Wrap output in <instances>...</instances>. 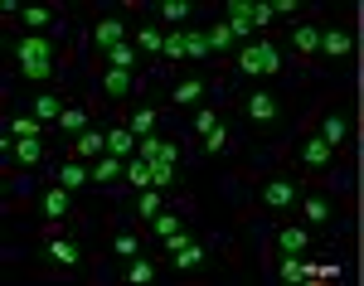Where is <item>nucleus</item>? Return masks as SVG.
Instances as JSON below:
<instances>
[{
    "label": "nucleus",
    "mask_w": 364,
    "mask_h": 286,
    "mask_svg": "<svg viewBox=\"0 0 364 286\" xmlns=\"http://www.w3.org/2000/svg\"><path fill=\"white\" fill-rule=\"evenodd\" d=\"M15 63H20V73H25L29 83H49L54 68H58L54 39H44V34H25V39L15 44Z\"/></svg>",
    "instance_id": "nucleus-1"
},
{
    "label": "nucleus",
    "mask_w": 364,
    "mask_h": 286,
    "mask_svg": "<svg viewBox=\"0 0 364 286\" xmlns=\"http://www.w3.org/2000/svg\"><path fill=\"white\" fill-rule=\"evenodd\" d=\"M238 73L243 78H272V73H282V54L272 44H248L238 54Z\"/></svg>",
    "instance_id": "nucleus-2"
},
{
    "label": "nucleus",
    "mask_w": 364,
    "mask_h": 286,
    "mask_svg": "<svg viewBox=\"0 0 364 286\" xmlns=\"http://www.w3.org/2000/svg\"><path fill=\"white\" fill-rule=\"evenodd\" d=\"M301 199V185H296V180H267V185H262V204H267V209H291V204Z\"/></svg>",
    "instance_id": "nucleus-3"
},
{
    "label": "nucleus",
    "mask_w": 364,
    "mask_h": 286,
    "mask_svg": "<svg viewBox=\"0 0 364 286\" xmlns=\"http://www.w3.org/2000/svg\"><path fill=\"white\" fill-rule=\"evenodd\" d=\"M107 155V131H97V126H87L73 136V160H102Z\"/></svg>",
    "instance_id": "nucleus-4"
},
{
    "label": "nucleus",
    "mask_w": 364,
    "mask_h": 286,
    "mask_svg": "<svg viewBox=\"0 0 364 286\" xmlns=\"http://www.w3.org/2000/svg\"><path fill=\"white\" fill-rule=\"evenodd\" d=\"M117 44H127V25H122L117 15H107V20H97V25H92V49L112 54Z\"/></svg>",
    "instance_id": "nucleus-5"
},
{
    "label": "nucleus",
    "mask_w": 364,
    "mask_h": 286,
    "mask_svg": "<svg viewBox=\"0 0 364 286\" xmlns=\"http://www.w3.org/2000/svg\"><path fill=\"white\" fill-rule=\"evenodd\" d=\"M136 155H141V160H166V165H175V160H180V145L166 141V136H141Z\"/></svg>",
    "instance_id": "nucleus-6"
},
{
    "label": "nucleus",
    "mask_w": 364,
    "mask_h": 286,
    "mask_svg": "<svg viewBox=\"0 0 364 286\" xmlns=\"http://www.w3.org/2000/svg\"><path fill=\"white\" fill-rule=\"evenodd\" d=\"M141 150V136L132 131V126H117V131H107V155H117V160H132Z\"/></svg>",
    "instance_id": "nucleus-7"
},
{
    "label": "nucleus",
    "mask_w": 364,
    "mask_h": 286,
    "mask_svg": "<svg viewBox=\"0 0 364 286\" xmlns=\"http://www.w3.org/2000/svg\"><path fill=\"white\" fill-rule=\"evenodd\" d=\"M243 112H248V121H277L282 102L272 92H248V107H243Z\"/></svg>",
    "instance_id": "nucleus-8"
},
{
    "label": "nucleus",
    "mask_w": 364,
    "mask_h": 286,
    "mask_svg": "<svg viewBox=\"0 0 364 286\" xmlns=\"http://www.w3.org/2000/svg\"><path fill=\"white\" fill-rule=\"evenodd\" d=\"M54 185H63V189L73 194V189H83V185H92V170H87L83 160H68V165H58V170H54Z\"/></svg>",
    "instance_id": "nucleus-9"
},
{
    "label": "nucleus",
    "mask_w": 364,
    "mask_h": 286,
    "mask_svg": "<svg viewBox=\"0 0 364 286\" xmlns=\"http://www.w3.org/2000/svg\"><path fill=\"white\" fill-rule=\"evenodd\" d=\"M10 155H15V165H39V160H44V141H39V136H25V141H15V136H10Z\"/></svg>",
    "instance_id": "nucleus-10"
},
{
    "label": "nucleus",
    "mask_w": 364,
    "mask_h": 286,
    "mask_svg": "<svg viewBox=\"0 0 364 286\" xmlns=\"http://www.w3.org/2000/svg\"><path fill=\"white\" fill-rule=\"evenodd\" d=\"M331 155H336V145L326 141V136H311V141L301 145V160H306L311 170H326V165H331Z\"/></svg>",
    "instance_id": "nucleus-11"
},
{
    "label": "nucleus",
    "mask_w": 364,
    "mask_h": 286,
    "mask_svg": "<svg viewBox=\"0 0 364 286\" xmlns=\"http://www.w3.org/2000/svg\"><path fill=\"white\" fill-rule=\"evenodd\" d=\"M117 180H127V160H117V155L92 160V185H117Z\"/></svg>",
    "instance_id": "nucleus-12"
},
{
    "label": "nucleus",
    "mask_w": 364,
    "mask_h": 286,
    "mask_svg": "<svg viewBox=\"0 0 364 286\" xmlns=\"http://www.w3.org/2000/svg\"><path fill=\"white\" fill-rule=\"evenodd\" d=\"M39 209H44V219H68V209H73V204H68V189H63V185H54V189H44V199H39Z\"/></svg>",
    "instance_id": "nucleus-13"
},
{
    "label": "nucleus",
    "mask_w": 364,
    "mask_h": 286,
    "mask_svg": "<svg viewBox=\"0 0 364 286\" xmlns=\"http://www.w3.org/2000/svg\"><path fill=\"white\" fill-rule=\"evenodd\" d=\"M29 116H39V121L49 126V121H58V116H63V102H58L54 92H39V97L29 102Z\"/></svg>",
    "instance_id": "nucleus-14"
},
{
    "label": "nucleus",
    "mask_w": 364,
    "mask_h": 286,
    "mask_svg": "<svg viewBox=\"0 0 364 286\" xmlns=\"http://www.w3.org/2000/svg\"><path fill=\"white\" fill-rule=\"evenodd\" d=\"M228 25H233V39H248V29H252V5L248 0H233V5H228Z\"/></svg>",
    "instance_id": "nucleus-15"
},
{
    "label": "nucleus",
    "mask_w": 364,
    "mask_h": 286,
    "mask_svg": "<svg viewBox=\"0 0 364 286\" xmlns=\"http://www.w3.org/2000/svg\"><path fill=\"white\" fill-rule=\"evenodd\" d=\"M195 102H204V83L199 78H185V83L170 92V107H195Z\"/></svg>",
    "instance_id": "nucleus-16"
},
{
    "label": "nucleus",
    "mask_w": 364,
    "mask_h": 286,
    "mask_svg": "<svg viewBox=\"0 0 364 286\" xmlns=\"http://www.w3.org/2000/svg\"><path fill=\"white\" fill-rule=\"evenodd\" d=\"M49 262H58V267H78V262H83V253H78L68 238H49Z\"/></svg>",
    "instance_id": "nucleus-17"
},
{
    "label": "nucleus",
    "mask_w": 364,
    "mask_h": 286,
    "mask_svg": "<svg viewBox=\"0 0 364 286\" xmlns=\"http://www.w3.org/2000/svg\"><path fill=\"white\" fill-rule=\"evenodd\" d=\"M136 49L141 54H161V49H166V29L161 25H141L136 29Z\"/></svg>",
    "instance_id": "nucleus-18"
},
{
    "label": "nucleus",
    "mask_w": 364,
    "mask_h": 286,
    "mask_svg": "<svg viewBox=\"0 0 364 286\" xmlns=\"http://www.w3.org/2000/svg\"><path fill=\"white\" fill-rule=\"evenodd\" d=\"M321 34H326L321 25H296L291 29V44H296L301 54H316V49H321Z\"/></svg>",
    "instance_id": "nucleus-19"
},
{
    "label": "nucleus",
    "mask_w": 364,
    "mask_h": 286,
    "mask_svg": "<svg viewBox=\"0 0 364 286\" xmlns=\"http://www.w3.org/2000/svg\"><path fill=\"white\" fill-rule=\"evenodd\" d=\"M102 92H107V97H127V92H132V73H127V68H107V73H102Z\"/></svg>",
    "instance_id": "nucleus-20"
},
{
    "label": "nucleus",
    "mask_w": 364,
    "mask_h": 286,
    "mask_svg": "<svg viewBox=\"0 0 364 286\" xmlns=\"http://www.w3.org/2000/svg\"><path fill=\"white\" fill-rule=\"evenodd\" d=\"M204 258H209V253H204V243H185V248L170 258V267H180V272H195Z\"/></svg>",
    "instance_id": "nucleus-21"
},
{
    "label": "nucleus",
    "mask_w": 364,
    "mask_h": 286,
    "mask_svg": "<svg viewBox=\"0 0 364 286\" xmlns=\"http://www.w3.org/2000/svg\"><path fill=\"white\" fill-rule=\"evenodd\" d=\"M127 185H132V189H151V160L132 155V160H127Z\"/></svg>",
    "instance_id": "nucleus-22"
},
{
    "label": "nucleus",
    "mask_w": 364,
    "mask_h": 286,
    "mask_svg": "<svg viewBox=\"0 0 364 286\" xmlns=\"http://www.w3.org/2000/svg\"><path fill=\"white\" fill-rule=\"evenodd\" d=\"M277 248H282V253H296V258H301V253H306V229L287 224V229H282V238H277Z\"/></svg>",
    "instance_id": "nucleus-23"
},
{
    "label": "nucleus",
    "mask_w": 364,
    "mask_h": 286,
    "mask_svg": "<svg viewBox=\"0 0 364 286\" xmlns=\"http://www.w3.org/2000/svg\"><path fill=\"white\" fill-rule=\"evenodd\" d=\"M321 49L331 58H345L350 54V34H345V29H326V34H321Z\"/></svg>",
    "instance_id": "nucleus-24"
},
{
    "label": "nucleus",
    "mask_w": 364,
    "mask_h": 286,
    "mask_svg": "<svg viewBox=\"0 0 364 286\" xmlns=\"http://www.w3.org/2000/svg\"><path fill=\"white\" fill-rule=\"evenodd\" d=\"M58 126H63L68 136H78V131H87V112H83V107H63V116H58Z\"/></svg>",
    "instance_id": "nucleus-25"
},
{
    "label": "nucleus",
    "mask_w": 364,
    "mask_h": 286,
    "mask_svg": "<svg viewBox=\"0 0 364 286\" xmlns=\"http://www.w3.org/2000/svg\"><path fill=\"white\" fill-rule=\"evenodd\" d=\"M151 229H156V238H170V233H180L185 224H180V214H170V209H161L156 219H151Z\"/></svg>",
    "instance_id": "nucleus-26"
},
{
    "label": "nucleus",
    "mask_w": 364,
    "mask_h": 286,
    "mask_svg": "<svg viewBox=\"0 0 364 286\" xmlns=\"http://www.w3.org/2000/svg\"><path fill=\"white\" fill-rule=\"evenodd\" d=\"M185 58H209V34H199V29H190V34H185Z\"/></svg>",
    "instance_id": "nucleus-27"
},
{
    "label": "nucleus",
    "mask_w": 364,
    "mask_h": 286,
    "mask_svg": "<svg viewBox=\"0 0 364 286\" xmlns=\"http://www.w3.org/2000/svg\"><path fill=\"white\" fill-rule=\"evenodd\" d=\"M321 136H326V141H331V145H340V141H345V136H350V121H345V116H336V112H331V116H326V131H321Z\"/></svg>",
    "instance_id": "nucleus-28"
},
{
    "label": "nucleus",
    "mask_w": 364,
    "mask_h": 286,
    "mask_svg": "<svg viewBox=\"0 0 364 286\" xmlns=\"http://www.w3.org/2000/svg\"><path fill=\"white\" fill-rule=\"evenodd\" d=\"M175 185V165L166 160H151V189H170Z\"/></svg>",
    "instance_id": "nucleus-29"
},
{
    "label": "nucleus",
    "mask_w": 364,
    "mask_h": 286,
    "mask_svg": "<svg viewBox=\"0 0 364 286\" xmlns=\"http://www.w3.org/2000/svg\"><path fill=\"white\" fill-rule=\"evenodd\" d=\"M282 282H306V262H296V253H282Z\"/></svg>",
    "instance_id": "nucleus-30"
},
{
    "label": "nucleus",
    "mask_w": 364,
    "mask_h": 286,
    "mask_svg": "<svg viewBox=\"0 0 364 286\" xmlns=\"http://www.w3.org/2000/svg\"><path fill=\"white\" fill-rule=\"evenodd\" d=\"M209 49H233V25H228V20L209 25Z\"/></svg>",
    "instance_id": "nucleus-31"
},
{
    "label": "nucleus",
    "mask_w": 364,
    "mask_h": 286,
    "mask_svg": "<svg viewBox=\"0 0 364 286\" xmlns=\"http://www.w3.org/2000/svg\"><path fill=\"white\" fill-rule=\"evenodd\" d=\"M39 126H44L39 116H15V121H10V136L25 141V136H39Z\"/></svg>",
    "instance_id": "nucleus-32"
},
{
    "label": "nucleus",
    "mask_w": 364,
    "mask_h": 286,
    "mask_svg": "<svg viewBox=\"0 0 364 286\" xmlns=\"http://www.w3.org/2000/svg\"><path fill=\"white\" fill-rule=\"evenodd\" d=\"M161 20H166V25H185V20H190V5H185V0H166V5H161Z\"/></svg>",
    "instance_id": "nucleus-33"
},
{
    "label": "nucleus",
    "mask_w": 364,
    "mask_h": 286,
    "mask_svg": "<svg viewBox=\"0 0 364 286\" xmlns=\"http://www.w3.org/2000/svg\"><path fill=\"white\" fill-rule=\"evenodd\" d=\"M20 20H25L29 29H49V25H54V10H39V5H29V10H20Z\"/></svg>",
    "instance_id": "nucleus-34"
},
{
    "label": "nucleus",
    "mask_w": 364,
    "mask_h": 286,
    "mask_svg": "<svg viewBox=\"0 0 364 286\" xmlns=\"http://www.w3.org/2000/svg\"><path fill=\"white\" fill-rule=\"evenodd\" d=\"M136 214H141V219H156V214H161V189H141Z\"/></svg>",
    "instance_id": "nucleus-35"
},
{
    "label": "nucleus",
    "mask_w": 364,
    "mask_h": 286,
    "mask_svg": "<svg viewBox=\"0 0 364 286\" xmlns=\"http://www.w3.org/2000/svg\"><path fill=\"white\" fill-rule=\"evenodd\" d=\"M185 34H190V29H170V34H166V49H161V54H166L170 63L185 58Z\"/></svg>",
    "instance_id": "nucleus-36"
},
{
    "label": "nucleus",
    "mask_w": 364,
    "mask_h": 286,
    "mask_svg": "<svg viewBox=\"0 0 364 286\" xmlns=\"http://www.w3.org/2000/svg\"><path fill=\"white\" fill-rule=\"evenodd\" d=\"M219 126H224V121H219L214 107H199V112H195V131H199V136H209V131H219Z\"/></svg>",
    "instance_id": "nucleus-37"
},
{
    "label": "nucleus",
    "mask_w": 364,
    "mask_h": 286,
    "mask_svg": "<svg viewBox=\"0 0 364 286\" xmlns=\"http://www.w3.org/2000/svg\"><path fill=\"white\" fill-rule=\"evenodd\" d=\"M107 63H112V68H127V73H132V68H136V49H132V44H117L112 54H107Z\"/></svg>",
    "instance_id": "nucleus-38"
},
{
    "label": "nucleus",
    "mask_w": 364,
    "mask_h": 286,
    "mask_svg": "<svg viewBox=\"0 0 364 286\" xmlns=\"http://www.w3.org/2000/svg\"><path fill=\"white\" fill-rule=\"evenodd\" d=\"M132 131H136V136H156V112H151V107H141V112L132 116Z\"/></svg>",
    "instance_id": "nucleus-39"
},
{
    "label": "nucleus",
    "mask_w": 364,
    "mask_h": 286,
    "mask_svg": "<svg viewBox=\"0 0 364 286\" xmlns=\"http://www.w3.org/2000/svg\"><path fill=\"white\" fill-rule=\"evenodd\" d=\"M301 214H306V224H331V204L326 199H306Z\"/></svg>",
    "instance_id": "nucleus-40"
},
{
    "label": "nucleus",
    "mask_w": 364,
    "mask_h": 286,
    "mask_svg": "<svg viewBox=\"0 0 364 286\" xmlns=\"http://www.w3.org/2000/svg\"><path fill=\"white\" fill-rule=\"evenodd\" d=\"M136 248H141L136 233H117V238H112V253H117V258H136Z\"/></svg>",
    "instance_id": "nucleus-41"
},
{
    "label": "nucleus",
    "mask_w": 364,
    "mask_h": 286,
    "mask_svg": "<svg viewBox=\"0 0 364 286\" xmlns=\"http://www.w3.org/2000/svg\"><path fill=\"white\" fill-rule=\"evenodd\" d=\"M224 150H228V131L219 126V131H209V136H204V155H224Z\"/></svg>",
    "instance_id": "nucleus-42"
},
{
    "label": "nucleus",
    "mask_w": 364,
    "mask_h": 286,
    "mask_svg": "<svg viewBox=\"0 0 364 286\" xmlns=\"http://www.w3.org/2000/svg\"><path fill=\"white\" fill-rule=\"evenodd\" d=\"M127 277H132L136 286H146L151 277H156V267H151V262H141V258H132V267H127Z\"/></svg>",
    "instance_id": "nucleus-43"
},
{
    "label": "nucleus",
    "mask_w": 364,
    "mask_h": 286,
    "mask_svg": "<svg viewBox=\"0 0 364 286\" xmlns=\"http://www.w3.org/2000/svg\"><path fill=\"white\" fill-rule=\"evenodd\" d=\"M272 20H277V15H272V5H252V29H267Z\"/></svg>",
    "instance_id": "nucleus-44"
},
{
    "label": "nucleus",
    "mask_w": 364,
    "mask_h": 286,
    "mask_svg": "<svg viewBox=\"0 0 364 286\" xmlns=\"http://www.w3.org/2000/svg\"><path fill=\"white\" fill-rule=\"evenodd\" d=\"M185 243H190V233L180 229V233H170L166 238V248H170V258H175V253H180V248H185Z\"/></svg>",
    "instance_id": "nucleus-45"
}]
</instances>
